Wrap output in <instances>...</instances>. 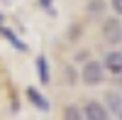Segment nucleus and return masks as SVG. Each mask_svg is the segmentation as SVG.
Here are the masks:
<instances>
[{
  "instance_id": "nucleus-1",
  "label": "nucleus",
  "mask_w": 122,
  "mask_h": 120,
  "mask_svg": "<svg viewBox=\"0 0 122 120\" xmlns=\"http://www.w3.org/2000/svg\"><path fill=\"white\" fill-rule=\"evenodd\" d=\"M103 76H105V69L100 61H88L81 71V78H83L86 86H100L103 83Z\"/></svg>"
},
{
  "instance_id": "nucleus-2",
  "label": "nucleus",
  "mask_w": 122,
  "mask_h": 120,
  "mask_svg": "<svg viewBox=\"0 0 122 120\" xmlns=\"http://www.w3.org/2000/svg\"><path fill=\"white\" fill-rule=\"evenodd\" d=\"M83 118L86 120H112L110 118V110L98 101H88L83 105Z\"/></svg>"
},
{
  "instance_id": "nucleus-3",
  "label": "nucleus",
  "mask_w": 122,
  "mask_h": 120,
  "mask_svg": "<svg viewBox=\"0 0 122 120\" xmlns=\"http://www.w3.org/2000/svg\"><path fill=\"white\" fill-rule=\"evenodd\" d=\"M103 69L112 76H122V52H107L103 59Z\"/></svg>"
},
{
  "instance_id": "nucleus-4",
  "label": "nucleus",
  "mask_w": 122,
  "mask_h": 120,
  "mask_svg": "<svg viewBox=\"0 0 122 120\" xmlns=\"http://www.w3.org/2000/svg\"><path fill=\"white\" fill-rule=\"evenodd\" d=\"M103 37H105V42H110V44L122 42V25L117 22V20H107V22L103 25Z\"/></svg>"
},
{
  "instance_id": "nucleus-5",
  "label": "nucleus",
  "mask_w": 122,
  "mask_h": 120,
  "mask_svg": "<svg viewBox=\"0 0 122 120\" xmlns=\"http://www.w3.org/2000/svg\"><path fill=\"white\" fill-rule=\"evenodd\" d=\"M27 98L32 101V105H34V108H39V110H44V113L49 110V108H51V105H49V101H46V98L37 91L34 86H29V88H27Z\"/></svg>"
},
{
  "instance_id": "nucleus-6",
  "label": "nucleus",
  "mask_w": 122,
  "mask_h": 120,
  "mask_svg": "<svg viewBox=\"0 0 122 120\" xmlns=\"http://www.w3.org/2000/svg\"><path fill=\"white\" fill-rule=\"evenodd\" d=\"M37 74H39V81H42L44 86L51 81V74H49V61H46V56H44V54H39V56H37Z\"/></svg>"
},
{
  "instance_id": "nucleus-7",
  "label": "nucleus",
  "mask_w": 122,
  "mask_h": 120,
  "mask_svg": "<svg viewBox=\"0 0 122 120\" xmlns=\"http://www.w3.org/2000/svg\"><path fill=\"white\" fill-rule=\"evenodd\" d=\"M0 34H3V37H5V39H7V42L12 44L15 49H20V52H27V44H25V42H20V37L12 32V29H7V27L0 25Z\"/></svg>"
},
{
  "instance_id": "nucleus-8",
  "label": "nucleus",
  "mask_w": 122,
  "mask_h": 120,
  "mask_svg": "<svg viewBox=\"0 0 122 120\" xmlns=\"http://www.w3.org/2000/svg\"><path fill=\"white\" fill-rule=\"evenodd\" d=\"M110 5H112L115 15H122V0H110Z\"/></svg>"
},
{
  "instance_id": "nucleus-9",
  "label": "nucleus",
  "mask_w": 122,
  "mask_h": 120,
  "mask_svg": "<svg viewBox=\"0 0 122 120\" xmlns=\"http://www.w3.org/2000/svg\"><path fill=\"white\" fill-rule=\"evenodd\" d=\"M39 5H42V7H46L49 12H54V10H51V0H39Z\"/></svg>"
},
{
  "instance_id": "nucleus-10",
  "label": "nucleus",
  "mask_w": 122,
  "mask_h": 120,
  "mask_svg": "<svg viewBox=\"0 0 122 120\" xmlns=\"http://www.w3.org/2000/svg\"><path fill=\"white\" fill-rule=\"evenodd\" d=\"M117 118H120V120H122V108H120V113H117Z\"/></svg>"
},
{
  "instance_id": "nucleus-11",
  "label": "nucleus",
  "mask_w": 122,
  "mask_h": 120,
  "mask_svg": "<svg viewBox=\"0 0 122 120\" xmlns=\"http://www.w3.org/2000/svg\"><path fill=\"white\" fill-rule=\"evenodd\" d=\"M0 20H3V15H0Z\"/></svg>"
}]
</instances>
